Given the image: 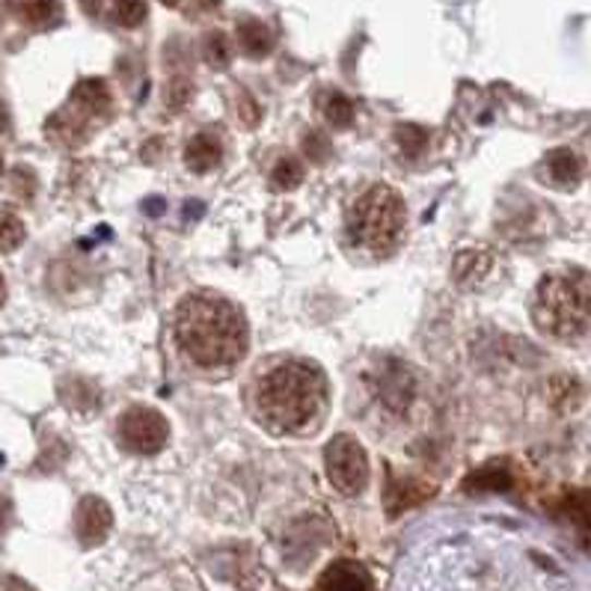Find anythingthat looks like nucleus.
Here are the masks:
<instances>
[{"label":"nucleus","instance_id":"f257e3e1","mask_svg":"<svg viewBox=\"0 0 591 591\" xmlns=\"http://www.w3.org/2000/svg\"><path fill=\"white\" fill-rule=\"evenodd\" d=\"M176 339L196 366H236L248 354V322L238 306L215 294H191L176 312Z\"/></svg>","mask_w":591,"mask_h":591},{"label":"nucleus","instance_id":"f03ea898","mask_svg":"<svg viewBox=\"0 0 591 591\" xmlns=\"http://www.w3.org/2000/svg\"><path fill=\"white\" fill-rule=\"evenodd\" d=\"M324 398H327L324 375L301 360L270 369L256 389L258 413L277 431L310 429L322 417Z\"/></svg>","mask_w":591,"mask_h":591},{"label":"nucleus","instance_id":"7ed1b4c3","mask_svg":"<svg viewBox=\"0 0 591 591\" xmlns=\"http://www.w3.org/2000/svg\"><path fill=\"white\" fill-rule=\"evenodd\" d=\"M532 318L541 334L577 339L591 330V274L580 268L550 270L538 282Z\"/></svg>","mask_w":591,"mask_h":591},{"label":"nucleus","instance_id":"20e7f679","mask_svg":"<svg viewBox=\"0 0 591 591\" xmlns=\"http://www.w3.org/2000/svg\"><path fill=\"white\" fill-rule=\"evenodd\" d=\"M348 226L360 248L387 253L389 248H396L405 229V200L396 188L375 184L354 203Z\"/></svg>","mask_w":591,"mask_h":591},{"label":"nucleus","instance_id":"39448f33","mask_svg":"<svg viewBox=\"0 0 591 591\" xmlns=\"http://www.w3.org/2000/svg\"><path fill=\"white\" fill-rule=\"evenodd\" d=\"M110 110H113V96H110L108 81L84 77L72 89L69 105L48 119V134L63 146H81L89 137V129L96 122L110 119Z\"/></svg>","mask_w":591,"mask_h":591},{"label":"nucleus","instance_id":"423d86ee","mask_svg":"<svg viewBox=\"0 0 591 591\" xmlns=\"http://www.w3.org/2000/svg\"><path fill=\"white\" fill-rule=\"evenodd\" d=\"M327 479L345 496L360 494L369 484V455L351 434H336L324 449Z\"/></svg>","mask_w":591,"mask_h":591},{"label":"nucleus","instance_id":"0eeeda50","mask_svg":"<svg viewBox=\"0 0 591 591\" xmlns=\"http://www.w3.org/2000/svg\"><path fill=\"white\" fill-rule=\"evenodd\" d=\"M170 441V425L155 408H129L119 417V443L134 455H155Z\"/></svg>","mask_w":591,"mask_h":591},{"label":"nucleus","instance_id":"6e6552de","mask_svg":"<svg viewBox=\"0 0 591 591\" xmlns=\"http://www.w3.org/2000/svg\"><path fill=\"white\" fill-rule=\"evenodd\" d=\"M113 529V511L101 496H84L75 508V535L84 547H98Z\"/></svg>","mask_w":591,"mask_h":591},{"label":"nucleus","instance_id":"1a4fd4ad","mask_svg":"<svg viewBox=\"0 0 591 591\" xmlns=\"http://www.w3.org/2000/svg\"><path fill=\"white\" fill-rule=\"evenodd\" d=\"M461 487L467 494H506L515 487V470L508 461H487L467 475Z\"/></svg>","mask_w":591,"mask_h":591},{"label":"nucleus","instance_id":"9d476101","mask_svg":"<svg viewBox=\"0 0 591 591\" xmlns=\"http://www.w3.org/2000/svg\"><path fill=\"white\" fill-rule=\"evenodd\" d=\"M318 591H372V577L351 559L334 562L318 580Z\"/></svg>","mask_w":591,"mask_h":591},{"label":"nucleus","instance_id":"9b49d317","mask_svg":"<svg viewBox=\"0 0 591 591\" xmlns=\"http://www.w3.org/2000/svg\"><path fill=\"white\" fill-rule=\"evenodd\" d=\"M494 270V256L487 250H461L451 265V277L463 289H479Z\"/></svg>","mask_w":591,"mask_h":591},{"label":"nucleus","instance_id":"f8f14e48","mask_svg":"<svg viewBox=\"0 0 591 591\" xmlns=\"http://www.w3.org/2000/svg\"><path fill=\"white\" fill-rule=\"evenodd\" d=\"M431 494H434V487H429V484L413 482V479H393L387 487L389 517H398L405 508L420 506Z\"/></svg>","mask_w":591,"mask_h":591},{"label":"nucleus","instance_id":"ddd939ff","mask_svg":"<svg viewBox=\"0 0 591 591\" xmlns=\"http://www.w3.org/2000/svg\"><path fill=\"white\" fill-rule=\"evenodd\" d=\"M220 141H217L212 131H200L194 141L188 143V149H184V164H188V170L194 172H208L215 170L217 164H220Z\"/></svg>","mask_w":591,"mask_h":591},{"label":"nucleus","instance_id":"4468645a","mask_svg":"<svg viewBox=\"0 0 591 591\" xmlns=\"http://www.w3.org/2000/svg\"><path fill=\"white\" fill-rule=\"evenodd\" d=\"M238 45L244 55L258 60V57H268L274 51V33L258 19H244V22H238Z\"/></svg>","mask_w":591,"mask_h":591},{"label":"nucleus","instance_id":"2eb2a0df","mask_svg":"<svg viewBox=\"0 0 591 591\" xmlns=\"http://www.w3.org/2000/svg\"><path fill=\"white\" fill-rule=\"evenodd\" d=\"M559 515L574 527L591 535V487H574L565 491L559 499Z\"/></svg>","mask_w":591,"mask_h":591},{"label":"nucleus","instance_id":"dca6fc26","mask_svg":"<svg viewBox=\"0 0 591 591\" xmlns=\"http://www.w3.org/2000/svg\"><path fill=\"white\" fill-rule=\"evenodd\" d=\"M547 170L550 179L559 184V188H574L582 176L580 155L574 149H553L547 158Z\"/></svg>","mask_w":591,"mask_h":591},{"label":"nucleus","instance_id":"f3484780","mask_svg":"<svg viewBox=\"0 0 591 591\" xmlns=\"http://www.w3.org/2000/svg\"><path fill=\"white\" fill-rule=\"evenodd\" d=\"M24 238H27V229H24V220L15 212H7L0 208V250L3 253H15L22 248Z\"/></svg>","mask_w":591,"mask_h":591},{"label":"nucleus","instance_id":"a211bd4d","mask_svg":"<svg viewBox=\"0 0 591 591\" xmlns=\"http://www.w3.org/2000/svg\"><path fill=\"white\" fill-rule=\"evenodd\" d=\"M384 401H387L393 410H405L410 405V375L405 366H398V372H389L387 375Z\"/></svg>","mask_w":591,"mask_h":591},{"label":"nucleus","instance_id":"6ab92c4d","mask_svg":"<svg viewBox=\"0 0 591 591\" xmlns=\"http://www.w3.org/2000/svg\"><path fill=\"white\" fill-rule=\"evenodd\" d=\"M303 176H306V167H303L301 158H282L274 172H270V184L277 188V191H291V188H298L303 182Z\"/></svg>","mask_w":591,"mask_h":591},{"label":"nucleus","instance_id":"aec40b11","mask_svg":"<svg viewBox=\"0 0 591 591\" xmlns=\"http://www.w3.org/2000/svg\"><path fill=\"white\" fill-rule=\"evenodd\" d=\"M203 55L208 65H215V69H229V63H232V43H229V36L220 31L208 33V36H205Z\"/></svg>","mask_w":591,"mask_h":591},{"label":"nucleus","instance_id":"412c9836","mask_svg":"<svg viewBox=\"0 0 591 591\" xmlns=\"http://www.w3.org/2000/svg\"><path fill=\"white\" fill-rule=\"evenodd\" d=\"M396 141L408 158H420L429 146V131L422 125H413V122H401V125H396Z\"/></svg>","mask_w":591,"mask_h":591},{"label":"nucleus","instance_id":"4be33fe9","mask_svg":"<svg viewBox=\"0 0 591 591\" xmlns=\"http://www.w3.org/2000/svg\"><path fill=\"white\" fill-rule=\"evenodd\" d=\"M324 117H327V122L334 129L354 125V105H351V98L342 96V93H330V96L324 98Z\"/></svg>","mask_w":591,"mask_h":591},{"label":"nucleus","instance_id":"5701e85b","mask_svg":"<svg viewBox=\"0 0 591 591\" xmlns=\"http://www.w3.org/2000/svg\"><path fill=\"white\" fill-rule=\"evenodd\" d=\"M22 19L33 27H48L51 22H57V15H60V7H57V0H22Z\"/></svg>","mask_w":591,"mask_h":591},{"label":"nucleus","instance_id":"b1692460","mask_svg":"<svg viewBox=\"0 0 591 591\" xmlns=\"http://www.w3.org/2000/svg\"><path fill=\"white\" fill-rule=\"evenodd\" d=\"M113 15L122 27H141L146 22V0H113Z\"/></svg>","mask_w":591,"mask_h":591},{"label":"nucleus","instance_id":"393cba45","mask_svg":"<svg viewBox=\"0 0 591 591\" xmlns=\"http://www.w3.org/2000/svg\"><path fill=\"white\" fill-rule=\"evenodd\" d=\"M303 152H306V158H310V161L324 164L327 158H330V152H334V143H330V137L322 134V131H310V134H306V141H303Z\"/></svg>","mask_w":591,"mask_h":591},{"label":"nucleus","instance_id":"a878e982","mask_svg":"<svg viewBox=\"0 0 591 591\" xmlns=\"http://www.w3.org/2000/svg\"><path fill=\"white\" fill-rule=\"evenodd\" d=\"M191 93H194V86H191L188 77H172L170 86H167V105H170L172 110H182L184 105H188Z\"/></svg>","mask_w":591,"mask_h":591},{"label":"nucleus","instance_id":"bb28decb","mask_svg":"<svg viewBox=\"0 0 591 591\" xmlns=\"http://www.w3.org/2000/svg\"><path fill=\"white\" fill-rule=\"evenodd\" d=\"M238 119H241L248 129L258 125V119H262V110H258V105L253 101L250 93H241V101H238Z\"/></svg>","mask_w":591,"mask_h":591},{"label":"nucleus","instance_id":"cd10ccee","mask_svg":"<svg viewBox=\"0 0 591 591\" xmlns=\"http://www.w3.org/2000/svg\"><path fill=\"white\" fill-rule=\"evenodd\" d=\"M0 591H36L31 582L19 580V577H7V580L0 582Z\"/></svg>","mask_w":591,"mask_h":591},{"label":"nucleus","instance_id":"c85d7f7f","mask_svg":"<svg viewBox=\"0 0 591 591\" xmlns=\"http://www.w3.org/2000/svg\"><path fill=\"white\" fill-rule=\"evenodd\" d=\"M7 520H10V499L0 494V532L7 527Z\"/></svg>","mask_w":591,"mask_h":591},{"label":"nucleus","instance_id":"c756f323","mask_svg":"<svg viewBox=\"0 0 591 591\" xmlns=\"http://www.w3.org/2000/svg\"><path fill=\"white\" fill-rule=\"evenodd\" d=\"M7 129H10V110H7V105L0 101V134Z\"/></svg>","mask_w":591,"mask_h":591},{"label":"nucleus","instance_id":"7c9ffc66","mask_svg":"<svg viewBox=\"0 0 591 591\" xmlns=\"http://www.w3.org/2000/svg\"><path fill=\"white\" fill-rule=\"evenodd\" d=\"M7 301V280H3V274H0V306Z\"/></svg>","mask_w":591,"mask_h":591},{"label":"nucleus","instance_id":"2f4dec72","mask_svg":"<svg viewBox=\"0 0 591 591\" xmlns=\"http://www.w3.org/2000/svg\"><path fill=\"white\" fill-rule=\"evenodd\" d=\"M200 3H203L205 10H212V7H217V3H220V0H200Z\"/></svg>","mask_w":591,"mask_h":591},{"label":"nucleus","instance_id":"473e14b6","mask_svg":"<svg viewBox=\"0 0 591 591\" xmlns=\"http://www.w3.org/2000/svg\"><path fill=\"white\" fill-rule=\"evenodd\" d=\"M164 7H176V3H179V0H161Z\"/></svg>","mask_w":591,"mask_h":591},{"label":"nucleus","instance_id":"72a5a7b5","mask_svg":"<svg viewBox=\"0 0 591 591\" xmlns=\"http://www.w3.org/2000/svg\"><path fill=\"white\" fill-rule=\"evenodd\" d=\"M0 176H3V155H0Z\"/></svg>","mask_w":591,"mask_h":591}]
</instances>
